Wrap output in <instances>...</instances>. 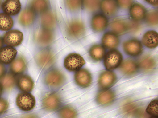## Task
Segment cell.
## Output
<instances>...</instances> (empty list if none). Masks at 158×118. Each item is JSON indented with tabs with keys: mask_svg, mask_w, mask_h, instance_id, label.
<instances>
[{
	"mask_svg": "<svg viewBox=\"0 0 158 118\" xmlns=\"http://www.w3.org/2000/svg\"><path fill=\"white\" fill-rule=\"evenodd\" d=\"M44 81L49 87L57 88L64 85L66 81V77L60 71L56 69H52L46 74Z\"/></svg>",
	"mask_w": 158,
	"mask_h": 118,
	"instance_id": "6da1fadb",
	"label": "cell"
},
{
	"mask_svg": "<svg viewBox=\"0 0 158 118\" xmlns=\"http://www.w3.org/2000/svg\"><path fill=\"white\" fill-rule=\"evenodd\" d=\"M85 64V61L80 54L72 53L69 54L64 60V65L66 69L70 72L80 70Z\"/></svg>",
	"mask_w": 158,
	"mask_h": 118,
	"instance_id": "7a4b0ae2",
	"label": "cell"
},
{
	"mask_svg": "<svg viewBox=\"0 0 158 118\" xmlns=\"http://www.w3.org/2000/svg\"><path fill=\"white\" fill-rule=\"evenodd\" d=\"M122 60V54L119 51L112 50L108 52L105 56L104 66L108 70L115 69L120 66Z\"/></svg>",
	"mask_w": 158,
	"mask_h": 118,
	"instance_id": "3957f363",
	"label": "cell"
},
{
	"mask_svg": "<svg viewBox=\"0 0 158 118\" xmlns=\"http://www.w3.org/2000/svg\"><path fill=\"white\" fill-rule=\"evenodd\" d=\"M16 103L20 109L24 111H29L35 107L36 100L35 97L31 94L24 92L18 95Z\"/></svg>",
	"mask_w": 158,
	"mask_h": 118,
	"instance_id": "277c9868",
	"label": "cell"
},
{
	"mask_svg": "<svg viewBox=\"0 0 158 118\" xmlns=\"http://www.w3.org/2000/svg\"><path fill=\"white\" fill-rule=\"evenodd\" d=\"M62 103L60 96L57 93L52 92L44 96L42 102V107L46 111H53L59 108Z\"/></svg>",
	"mask_w": 158,
	"mask_h": 118,
	"instance_id": "5b68a950",
	"label": "cell"
},
{
	"mask_svg": "<svg viewBox=\"0 0 158 118\" xmlns=\"http://www.w3.org/2000/svg\"><path fill=\"white\" fill-rule=\"evenodd\" d=\"M35 61L38 66L43 69H47L52 66L55 61V56L48 50L40 52L35 57Z\"/></svg>",
	"mask_w": 158,
	"mask_h": 118,
	"instance_id": "8992f818",
	"label": "cell"
},
{
	"mask_svg": "<svg viewBox=\"0 0 158 118\" xmlns=\"http://www.w3.org/2000/svg\"><path fill=\"white\" fill-rule=\"evenodd\" d=\"M23 39V35L22 32L18 30H12L4 34L3 41L7 46L15 47L20 45Z\"/></svg>",
	"mask_w": 158,
	"mask_h": 118,
	"instance_id": "52a82bcc",
	"label": "cell"
},
{
	"mask_svg": "<svg viewBox=\"0 0 158 118\" xmlns=\"http://www.w3.org/2000/svg\"><path fill=\"white\" fill-rule=\"evenodd\" d=\"M67 33L69 37L74 39L81 37L85 32L84 26L80 21L74 20L70 22L67 28Z\"/></svg>",
	"mask_w": 158,
	"mask_h": 118,
	"instance_id": "ba28073f",
	"label": "cell"
},
{
	"mask_svg": "<svg viewBox=\"0 0 158 118\" xmlns=\"http://www.w3.org/2000/svg\"><path fill=\"white\" fill-rule=\"evenodd\" d=\"M74 81L76 84L82 88H86L91 85L93 78L90 73L85 69L77 71L74 75Z\"/></svg>",
	"mask_w": 158,
	"mask_h": 118,
	"instance_id": "9c48e42d",
	"label": "cell"
},
{
	"mask_svg": "<svg viewBox=\"0 0 158 118\" xmlns=\"http://www.w3.org/2000/svg\"><path fill=\"white\" fill-rule=\"evenodd\" d=\"M123 48L125 53L133 57L139 55L142 51L143 47L141 42L135 39H131L125 41Z\"/></svg>",
	"mask_w": 158,
	"mask_h": 118,
	"instance_id": "30bf717a",
	"label": "cell"
},
{
	"mask_svg": "<svg viewBox=\"0 0 158 118\" xmlns=\"http://www.w3.org/2000/svg\"><path fill=\"white\" fill-rule=\"evenodd\" d=\"M116 80V76L114 73L110 71H104L100 75L98 83L101 88L107 89L112 86Z\"/></svg>",
	"mask_w": 158,
	"mask_h": 118,
	"instance_id": "8fae6325",
	"label": "cell"
},
{
	"mask_svg": "<svg viewBox=\"0 0 158 118\" xmlns=\"http://www.w3.org/2000/svg\"><path fill=\"white\" fill-rule=\"evenodd\" d=\"M2 8L4 14L10 16H15L20 12L21 5L18 0H7L2 4Z\"/></svg>",
	"mask_w": 158,
	"mask_h": 118,
	"instance_id": "7c38bea8",
	"label": "cell"
},
{
	"mask_svg": "<svg viewBox=\"0 0 158 118\" xmlns=\"http://www.w3.org/2000/svg\"><path fill=\"white\" fill-rule=\"evenodd\" d=\"M17 54V50L14 47H3L0 49V61L5 64L11 63L15 59Z\"/></svg>",
	"mask_w": 158,
	"mask_h": 118,
	"instance_id": "4fadbf2b",
	"label": "cell"
},
{
	"mask_svg": "<svg viewBox=\"0 0 158 118\" xmlns=\"http://www.w3.org/2000/svg\"><path fill=\"white\" fill-rule=\"evenodd\" d=\"M108 21L106 17L102 14H97L92 18L91 26L93 30L97 32L104 30L107 27Z\"/></svg>",
	"mask_w": 158,
	"mask_h": 118,
	"instance_id": "5bb4252c",
	"label": "cell"
},
{
	"mask_svg": "<svg viewBox=\"0 0 158 118\" xmlns=\"http://www.w3.org/2000/svg\"><path fill=\"white\" fill-rule=\"evenodd\" d=\"M103 46L109 49H113L118 47L119 44V39L114 33L108 32L105 33L102 38Z\"/></svg>",
	"mask_w": 158,
	"mask_h": 118,
	"instance_id": "9a60e30c",
	"label": "cell"
},
{
	"mask_svg": "<svg viewBox=\"0 0 158 118\" xmlns=\"http://www.w3.org/2000/svg\"><path fill=\"white\" fill-rule=\"evenodd\" d=\"M115 95L110 90L105 89L100 92L96 97L98 103L102 106H107L114 101Z\"/></svg>",
	"mask_w": 158,
	"mask_h": 118,
	"instance_id": "2e32d148",
	"label": "cell"
},
{
	"mask_svg": "<svg viewBox=\"0 0 158 118\" xmlns=\"http://www.w3.org/2000/svg\"><path fill=\"white\" fill-rule=\"evenodd\" d=\"M142 42L144 45L148 48L156 47L158 44V33L153 30L147 32L143 37Z\"/></svg>",
	"mask_w": 158,
	"mask_h": 118,
	"instance_id": "e0dca14e",
	"label": "cell"
},
{
	"mask_svg": "<svg viewBox=\"0 0 158 118\" xmlns=\"http://www.w3.org/2000/svg\"><path fill=\"white\" fill-rule=\"evenodd\" d=\"M139 69L138 63L131 59H127L122 64L120 70L122 73L127 76H131L136 73Z\"/></svg>",
	"mask_w": 158,
	"mask_h": 118,
	"instance_id": "ac0fdd59",
	"label": "cell"
},
{
	"mask_svg": "<svg viewBox=\"0 0 158 118\" xmlns=\"http://www.w3.org/2000/svg\"><path fill=\"white\" fill-rule=\"evenodd\" d=\"M19 88L24 92L28 93L31 91L34 87V83L29 76L24 75L20 77L18 81Z\"/></svg>",
	"mask_w": 158,
	"mask_h": 118,
	"instance_id": "d6986e66",
	"label": "cell"
},
{
	"mask_svg": "<svg viewBox=\"0 0 158 118\" xmlns=\"http://www.w3.org/2000/svg\"><path fill=\"white\" fill-rule=\"evenodd\" d=\"M130 14L134 20L140 21L145 18L147 10L143 5L136 3L133 4L130 7Z\"/></svg>",
	"mask_w": 158,
	"mask_h": 118,
	"instance_id": "ffe728a7",
	"label": "cell"
},
{
	"mask_svg": "<svg viewBox=\"0 0 158 118\" xmlns=\"http://www.w3.org/2000/svg\"><path fill=\"white\" fill-rule=\"evenodd\" d=\"M35 19L34 11L31 9L26 8L21 12L19 21L21 25L24 26L31 25Z\"/></svg>",
	"mask_w": 158,
	"mask_h": 118,
	"instance_id": "44dd1931",
	"label": "cell"
},
{
	"mask_svg": "<svg viewBox=\"0 0 158 118\" xmlns=\"http://www.w3.org/2000/svg\"><path fill=\"white\" fill-rule=\"evenodd\" d=\"M53 33L49 30L44 29L39 31L36 35V41L40 45H47L53 40Z\"/></svg>",
	"mask_w": 158,
	"mask_h": 118,
	"instance_id": "7402d4cb",
	"label": "cell"
},
{
	"mask_svg": "<svg viewBox=\"0 0 158 118\" xmlns=\"http://www.w3.org/2000/svg\"><path fill=\"white\" fill-rule=\"evenodd\" d=\"M118 6L117 2L115 1H103L101 2L100 6L103 13L109 16H112L116 14Z\"/></svg>",
	"mask_w": 158,
	"mask_h": 118,
	"instance_id": "603a6c76",
	"label": "cell"
},
{
	"mask_svg": "<svg viewBox=\"0 0 158 118\" xmlns=\"http://www.w3.org/2000/svg\"><path fill=\"white\" fill-rule=\"evenodd\" d=\"M110 28L116 35H122L127 31V22L121 19L114 20L110 24Z\"/></svg>",
	"mask_w": 158,
	"mask_h": 118,
	"instance_id": "cb8c5ba5",
	"label": "cell"
},
{
	"mask_svg": "<svg viewBox=\"0 0 158 118\" xmlns=\"http://www.w3.org/2000/svg\"><path fill=\"white\" fill-rule=\"evenodd\" d=\"M139 69L144 72L151 71L156 67V63L151 56H147L142 58L138 63Z\"/></svg>",
	"mask_w": 158,
	"mask_h": 118,
	"instance_id": "d4e9b609",
	"label": "cell"
},
{
	"mask_svg": "<svg viewBox=\"0 0 158 118\" xmlns=\"http://www.w3.org/2000/svg\"><path fill=\"white\" fill-rule=\"evenodd\" d=\"M26 67L27 65L25 60L23 57H19L11 63L10 69L13 73L19 74L23 72Z\"/></svg>",
	"mask_w": 158,
	"mask_h": 118,
	"instance_id": "484cf974",
	"label": "cell"
},
{
	"mask_svg": "<svg viewBox=\"0 0 158 118\" xmlns=\"http://www.w3.org/2000/svg\"><path fill=\"white\" fill-rule=\"evenodd\" d=\"M106 51L104 48L100 45L92 46L89 50V54L92 59L96 61L101 60L105 55Z\"/></svg>",
	"mask_w": 158,
	"mask_h": 118,
	"instance_id": "4316f807",
	"label": "cell"
},
{
	"mask_svg": "<svg viewBox=\"0 0 158 118\" xmlns=\"http://www.w3.org/2000/svg\"><path fill=\"white\" fill-rule=\"evenodd\" d=\"M14 24V20L10 16L4 13L0 14V30L8 31L12 28Z\"/></svg>",
	"mask_w": 158,
	"mask_h": 118,
	"instance_id": "83f0119b",
	"label": "cell"
},
{
	"mask_svg": "<svg viewBox=\"0 0 158 118\" xmlns=\"http://www.w3.org/2000/svg\"><path fill=\"white\" fill-rule=\"evenodd\" d=\"M41 22L44 29L49 30L54 28L55 25V18L52 13L45 12L42 16Z\"/></svg>",
	"mask_w": 158,
	"mask_h": 118,
	"instance_id": "f1b7e54d",
	"label": "cell"
},
{
	"mask_svg": "<svg viewBox=\"0 0 158 118\" xmlns=\"http://www.w3.org/2000/svg\"><path fill=\"white\" fill-rule=\"evenodd\" d=\"M77 116V112L75 109L69 106L62 107L58 113L59 118H76Z\"/></svg>",
	"mask_w": 158,
	"mask_h": 118,
	"instance_id": "f546056e",
	"label": "cell"
},
{
	"mask_svg": "<svg viewBox=\"0 0 158 118\" xmlns=\"http://www.w3.org/2000/svg\"><path fill=\"white\" fill-rule=\"evenodd\" d=\"M15 78L12 74L8 73L3 76L1 79L0 82L1 85L6 89H10L15 86Z\"/></svg>",
	"mask_w": 158,
	"mask_h": 118,
	"instance_id": "4dcf8cb0",
	"label": "cell"
},
{
	"mask_svg": "<svg viewBox=\"0 0 158 118\" xmlns=\"http://www.w3.org/2000/svg\"><path fill=\"white\" fill-rule=\"evenodd\" d=\"M32 9L37 12L45 11L48 6V3L47 1H34L31 3Z\"/></svg>",
	"mask_w": 158,
	"mask_h": 118,
	"instance_id": "1f68e13d",
	"label": "cell"
},
{
	"mask_svg": "<svg viewBox=\"0 0 158 118\" xmlns=\"http://www.w3.org/2000/svg\"><path fill=\"white\" fill-rule=\"evenodd\" d=\"M158 101L155 99L152 101L149 104L146 109V112L153 116H158Z\"/></svg>",
	"mask_w": 158,
	"mask_h": 118,
	"instance_id": "d6a6232c",
	"label": "cell"
},
{
	"mask_svg": "<svg viewBox=\"0 0 158 118\" xmlns=\"http://www.w3.org/2000/svg\"><path fill=\"white\" fill-rule=\"evenodd\" d=\"M147 22L150 25L154 26L158 23V12L156 10H152L148 13L145 17Z\"/></svg>",
	"mask_w": 158,
	"mask_h": 118,
	"instance_id": "836d02e7",
	"label": "cell"
},
{
	"mask_svg": "<svg viewBox=\"0 0 158 118\" xmlns=\"http://www.w3.org/2000/svg\"><path fill=\"white\" fill-rule=\"evenodd\" d=\"M100 3L99 1H84L83 2L85 8L91 11L98 10L100 7Z\"/></svg>",
	"mask_w": 158,
	"mask_h": 118,
	"instance_id": "e575fe53",
	"label": "cell"
},
{
	"mask_svg": "<svg viewBox=\"0 0 158 118\" xmlns=\"http://www.w3.org/2000/svg\"><path fill=\"white\" fill-rule=\"evenodd\" d=\"M127 31L131 32H135L139 30L140 25L137 21L131 20L127 22Z\"/></svg>",
	"mask_w": 158,
	"mask_h": 118,
	"instance_id": "d590c367",
	"label": "cell"
},
{
	"mask_svg": "<svg viewBox=\"0 0 158 118\" xmlns=\"http://www.w3.org/2000/svg\"><path fill=\"white\" fill-rule=\"evenodd\" d=\"M66 3L70 9L76 10L81 7L82 3L81 1H67Z\"/></svg>",
	"mask_w": 158,
	"mask_h": 118,
	"instance_id": "8d00e7d4",
	"label": "cell"
},
{
	"mask_svg": "<svg viewBox=\"0 0 158 118\" xmlns=\"http://www.w3.org/2000/svg\"><path fill=\"white\" fill-rule=\"evenodd\" d=\"M9 104L6 100L0 98V114L6 112L8 108Z\"/></svg>",
	"mask_w": 158,
	"mask_h": 118,
	"instance_id": "74e56055",
	"label": "cell"
},
{
	"mask_svg": "<svg viewBox=\"0 0 158 118\" xmlns=\"http://www.w3.org/2000/svg\"><path fill=\"white\" fill-rule=\"evenodd\" d=\"M116 2L118 6L123 8L130 7L133 3L132 1H117Z\"/></svg>",
	"mask_w": 158,
	"mask_h": 118,
	"instance_id": "f35d334b",
	"label": "cell"
},
{
	"mask_svg": "<svg viewBox=\"0 0 158 118\" xmlns=\"http://www.w3.org/2000/svg\"><path fill=\"white\" fill-rule=\"evenodd\" d=\"M6 71V68L3 64L0 62V78L2 77L4 75Z\"/></svg>",
	"mask_w": 158,
	"mask_h": 118,
	"instance_id": "ab89813d",
	"label": "cell"
},
{
	"mask_svg": "<svg viewBox=\"0 0 158 118\" xmlns=\"http://www.w3.org/2000/svg\"><path fill=\"white\" fill-rule=\"evenodd\" d=\"M21 118H38V117L35 114H29L23 116Z\"/></svg>",
	"mask_w": 158,
	"mask_h": 118,
	"instance_id": "60d3db41",
	"label": "cell"
},
{
	"mask_svg": "<svg viewBox=\"0 0 158 118\" xmlns=\"http://www.w3.org/2000/svg\"><path fill=\"white\" fill-rule=\"evenodd\" d=\"M146 1L150 4L154 6H157L158 5V1Z\"/></svg>",
	"mask_w": 158,
	"mask_h": 118,
	"instance_id": "b9f144b4",
	"label": "cell"
},
{
	"mask_svg": "<svg viewBox=\"0 0 158 118\" xmlns=\"http://www.w3.org/2000/svg\"><path fill=\"white\" fill-rule=\"evenodd\" d=\"M3 41L1 37H0V49L2 48L3 45Z\"/></svg>",
	"mask_w": 158,
	"mask_h": 118,
	"instance_id": "7bdbcfd3",
	"label": "cell"
},
{
	"mask_svg": "<svg viewBox=\"0 0 158 118\" xmlns=\"http://www.w3.org/2000/svg\"><path fill=\"white\" fill-rule=\"evenodd\" d=\"M2 87L1 85L0 84V95L2 94Z\"/></svg>",
	"mask_w": 158,
	"mask_h": 118,
	"instance_id": "ee69618b",
	"label": "cell"
},
{
	"mask_svg": "<svg viewBox=\"0 0 158 118\" xmlns=\"http://www.w3.org/2000/svg\"><path fill=\"white\" fill-rule=\"evenodd\" d=\"M2 2L1 1H0V9H1V8L2 7Z\"/></svg>",
	"mask_w": 158,
	"mask_h": 118,
	"instance_id": "f6af8a7d",
	"label": "cell"
},
{
	"mask_svg": "<svg viewBox=\"0 0 158 118\" xmlns=\"http://www.w3.org/2000/svg\"><path fill=\"white\" fill-rule=\"evenodd\" d=\"M149 118H158V117H155V116H152Z\"/></svg>",
	"mask_w": 158,
	"mask_h": 118,
	"instance_id": "bcb514c9",
	"label": "cell"
}]
</instances>
